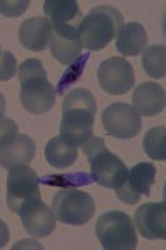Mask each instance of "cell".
<instances>
[{
	"mask_svg": "<svg viewBox=\"0 0 166 250\" xmlns=\"http://www.w3.org/2000/svg\"><path fill=\"white\" fill-rule=\"evenodd\" d=\"M0 54H2V45H0Z\"/></svg>",
	"mask_w": 166,
	"mask_h": 250,
	"instance_id": "83f0119b",
	"label": "cell"
},
{
	"mask_svg": "<svg viewBox=\"0 0 166 250\" xmlns=\"http://www.w3.org/2000/svg\"><path fill=\"white\" fill-rule=\"evenodd\" d=\"M156 179V167L148 162L136 164L131 170H128V177L121 187L116 188V197L121 202L133 205L140 200L141 195H149L151 185Z\"/></svg>",
	"mask_w": 166,
	"mask_h": 250,
	"instance_id": "30bf717a",
	"label": "cell"
},
{
	"mask_svg": "<svg viewBox=\"0 0 166 250\" xmlns=\"http://www.w3.org/2000/svg\"><path fill=\"white\" fill-rule=\"evenodd\" d=\"M18 215H20V219H22L23 229H25L32 237H35V239L48 237L56 227V219H55L54 210H52L48 205L43 204L42 199L25 207Z\"/></svg>",
	"mask_w": 166,
	"mask_h": 250,
	"instance_id": "4fadbf2b",
	"label": "cell"
},
{
	"mask_svg": "<svg viewBox=\"0 0 166 250\" xmlns=\"http://www.w3.org/2000/svg\"><path fill=\"white\" fill-rule=\"evenodd\" d=\"M148 45V34L138 22L125 23L116 35V50L125 57H136L143 54Z\"/></svg>",
	"mask_w": 166,
	"mask_h": 250,
	"instance_id": "e0dca14e",
	"label": "cell"
},
{
	"mask_svg": "<svg viewBox=\"0 0 166 250\" xmlns=\"http://www.w3.org/2000/svg\"><path fill=\"white\" fill-rule=\"evenodd\" d=\"M141 65L151 79H165L166 75V48L165 45H149L143 50Z\"/></svg>",
	"mask_w": 166,
	"mask_h": 250,
	"instance_id": "ffe728a7",
	"label": "cell"
},
{
	"mask_svg": "<svg viewBox=\"0 0 166 250\" xmlns=\"http://www.w3.org/2000/svg\"><path fill=\"white\" fill-rule=\"evenodd\" d=\"M20 104L32 115L45 114L55 105L56 90L48 82L47 70L38 59H27L18 67Z\"/></svg>",
	"mask_w": 166,
	"mask_h": 250,
	"instance_id": "7a4b0ae2",
	"label": "cell"
},
{
	"mask_svg": "<svg viewBox=\"0 0 166 250\" xmlns=\"http://www.w3.org/2000/svg\"><path fill=\"white\" fill-rule=\"evenodd\" d=\"M143 148L149 159L160 162L166 160V127L160 125L149 128L143 139Z\"/></svg>",
	"mask_w": 166,
	"mask_h": 250,
	"instance_id": "44dd1931",
	"label": "cell"
},
{
	"mask_svg": "<svg viewBox=\"0 0 166 250\" xmlns=\"http://www.w3.org/2000/svg\"><path fill=\"white\" fill-rule=\"evenodd\" d=\"M15 74H17V60L12 52H3L0 57V82L14 79Z\"/></svg>",
	"mask_w": 166,
	"mask_h": 250,
	"instance_id": "d4e9b609",
	"label": "cell"
},
{
	"mask_svg": "<svg viewBox=\"0 0 166 250\" xmlns=\"http://www.w3.org/2000/svg\"><path fill=\"white\" fill-rule=\"evenodd\" d=\"M18 135V125L12 119L3 117L0 120V150L3 147H7L10 142H14V139Z\"/></svg>",
	"mask_w": 166,
	"mask_h": 250,
	"instance_id": "cb8c5ba5",
	"label": "cell"
},
{
	"mask_svg": "<svg viewBox=\"0 0 166 250\" xmlns=\"http://www.w3.org/2000/svg\"><path fill=\"white\" fill-rule=\"evenodd\" d=\"M96 79L102 87L110 95H123L135 85V70L127 59L111 57L100 63Z\"/></svg>",
	"mask_w": 166,
	"mask_h": 250,
	"instance_id": "9c48e42d",
	"label": "cell"
},
{
	"mask_svg": "<svg viewBox=\"0 0 166 250\" xmlns=\"http://www.w3.org/2000/svg\"><path fill=\"white\" fill-rule=\"evenodd\" d=\"M102 124L108 135L121 140H128L140 134L141 115L129 104L115 102L103 110Z\"/></svg>",
	"mask_w": 166,
	"mask_h": 250,
	"instance_id": "ba28073f",
	"label": "cell"
},
{
	"mask_svg": "<svg viewBox=\"0 0 166 250\" xmlns=\"http://www.w3.org/2000/svg\"><path fill=\"white\" fill-rule=\"evenodd\" d=\"M9 239H10L9 225H7L2 219H0V249H3L7 244H9Z\"/></svg>",
	"mask_w": 166,
	"mask_h": 250,
	"instance_id": "484cf974",
	"label": "cell"
},
{
	"mask_svg": "<svg viewBox=\"0 0 166 250\" xmlns=\"http://www.w3.org/2000/svg\"><path fill=\"white\" fill-rule=\"evenodd\" d=\"M40 200V179L28 165H18L9 170L7 177V205L18 213L28 205Z\"/></svg>",
	"mask_w": 166,
	"mask_h": 250,
	"instance_id": "52a82bcc",
	"label": "cell"
},
{
	"mask_svg": "<svg viewBox=\"0 0 166 250\" xmlns=\"http://www.w3.org/2000/svg\"><path fill=\"white\" fill-rule=\"evenodd\" d=\"M55 219L68 225H85L95 213V200L78 188H62L52 200Z\"/></svg>",
	"mask_w": 166,
	"mask_h": 250,
	"instance_id": "8992f818",
	"label": "cell"
},
{
	"mask_svg": "<svg viewBox=\"0 0 166 250\" xmlns=\"http://www.w3.org/2000/svg\"><path fill=\"white\" fill-rule=\"evenodd\" d=\"M52 37V23L47 19L32 17L22 22L18 27V40L23 47L32 52L45 50L50 43Z\"/></svg>",
	"mask_w": 166,
	"mask_h": 250,
	"instance_id": "9a60e30c",
	"label": "cell"
},
{
	"mask_svg": "<svg viewBox=\"0 0 166 250\" xmlns=\"http://www.w3.org/2000/svg\"><path fill=\"white\" fill-rule=\"evenodd\" d=\"M83 154L90 162L93 182L100 187L116 190L125 184L128 177V168L120 157L113 155L105 145L102 137H90L83 145Z\"/></svg>",
	"mask_w": 166,
	"mask_h": 250,
	"instance_id": "277c9868",
	"label": "cell"
},
{
	"mask_svg": "<svg viewBox=\"0 0 166 250\" xmlns=\"http://www.w3.org/2000/svg\"><path fill=\"white\" fill-rule=\"evenodd\" d=\"M28 7V0H0V14L5 17H20Z\"/></svg>",
	"mask_w": 166,
	"mask_h": 250,
	"instance_id": "603a6c76",
	"label": "cell"
},
{
	"mask_svg": "<svg viewBox=\"0 0 166 250\" xmlns=\"http://www.w3.org/2000/svg\"><path fill=\"white\" fill-rule=\"evenodd\" d=\"M5 110H7V104H5V97L0 94V120L3 119V115H5Z\"/></svg>",
	"mask_w": 166,
	"mask_h": 250,
	"instance_id": "4316f807",
	"label": "cell"
},
{
	"mask_svg": "<svg viewBox=\"0 0 166 250\" xmlns=\"http://www.w3.org/2000/svg\"><path fill=\"white\" fill-rule=\"evenodd\" d=\"M165 88L156 82H143L133 90V107L143 117H153L165 110Z\"/></svg>",
	"mask_w": 166,
	"mask_h": 250,
	"instance_id": "5bb4252c",
	"label": "cell"
},
{
	"mask_svg": "<svg viewBox=\"0 0 166 250\" xmlns=\"http://www.w3.org/2000/svg\"><path fill=\"white\" fill-rule=\"evenodd\" d=\"M43 12L52 25H80L83 14L76 0H45Z\"/></svg>",
	"mask_w": 166,
	"mask_h": 250,
	"instance_id": "ac0fdd59",
	"label": "cell"
},
{
	"mask_svg": "<svg viewBox=\"0 0 166 250\" xmlns=\"http://www.w3.org/2000/svg\"><path fill=\"white\" fill-rule=\"evenodd\" d=\"M60 135L74 147H80L93 135L96 100L87 88H74L65 94Z\"/></svg>",
	"mask_w": 166,
	"mask_h": 250,
	"instance_id": "6da1fadb",
	"label": "cell"
},
{
	"mask_svg": "<svg viewBox=\"0 0 166 250\" xmlns=\"http://www.w3.org/2000/svg\"><path fill=\"white\" fill-rule=\"evenodd\" d=\"M87 62H88V54H85V55H80L75 62H72L70 65H68V70L65 72L63 77L60 79V82H58V88H55L56 95L58 94L65 95V92H67L68 87L78 82L80 77H82V74H83V68H85V65H87Z\"/></svg>",
	"mask_w": 166,
	"mask_h": 250,
	"instance_id": "7402d4cb",
	"label": "cell"
},
{
	"mask_svg": "<svg viewBox=\"0 0 166 250\" xmlns=\"http://www.w3.org/2000/svg\"><path fill=\"white\" fill-rule=\"evenodd\" d=\"M125 25L123 15L111 5L93 7L78 25V37L88 52L103 50Z\"/></svg>",
	"mask_w": 166,
	"mask_h": 250,
	"instance_id": "3957f363",
	"label": "cell"
},
{
	"mask_svg": "<svg viewBox=\"0 0 166 250\" xmlns=\"http://www.w3.org/2000/svg\"><path fill=\"white\" fill-rule=\"evenodd\" d=\"M45 159L52 167L68 168L78 159V147H74L62 139V135L48 140L45 147Z\"/></svg>",
	"mask_w": 166,
	"mask_h": 250,
	"instance_id": "d6986e66",
	"label": "cell"
},
{
	"mask_svg": "<svg viewBox=\"0 0 166 250\" xmlns=\"http://www.w3.org/2000/svg\"><path fill=\"white\" fill-rule=\"evenodd\" d=\"M50 52L54 59L63 65H70L82 55L83 45L78 37V27L76 25H52L50 37Z\"/></svg>",
	"mask_w": 166,
	"mask_h": 250,
	"instance_id": "8fae6325",
	"label": "cell"
},
{
	"mask_svg": "<svg viewBox=\"0 0 166 250\" xmlns=\"http://www.w3.org/2000/svg\"><path fill=\"white\" fill-rule=\"evenodd\" d=\"M135 227L141 237L148 240L166 239V205L149 202L140 205L135 212Z\"/></svg>",
	"mask_w": 166,
	"mask_h": 250,
	"instance_id": "7c38bea8",
	"label": "cell"
},
{
	"mask_svg": "<svg viewBox=\"0 0 166 250\" xmlns=\"http://www.w3.org/2000/svg\"><path fill=\"white\" fill-rule=\"evenodd\" d=\"M35 142L28 135H17L14 142L0 150V167L5 170H12L18 165H28L35 157Z\"/></svg>",
	"mask_w": 166,
	"mask_h": 250,
	"instance_id": "2e32d148",
	"label": "cell"
},
{
	"mask_svg": "<svg viewBox=\"0 0 166 250\" xmlns=\"http://www.w3.org/2000/svg\"><path fill=\"white\" fill-rule=\"evenodd\" d=\"M95 233L105 250H135L138 245L135 222L120 210L103 213L96 220Z\"/></svg>",
	"mask_w": 166,
	"mask_h": 250,
	"instance_id": "5b68a950",
	"label": "cell"
}]
</instances>
